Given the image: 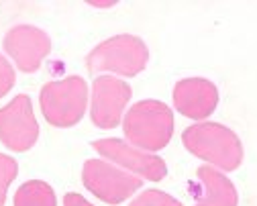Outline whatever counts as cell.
<instances>
[{
	"instance_id": "obj_1",
	"label": "cell",
	"mask_w": 257,
	"mask_h": 206,
	"mask_svg": "<svg viewBox=\"0 0 257 206\" xmlns=\"http://www.w3.org/2000/svg\"><path fill=\"white\" fill-rule=\"evenodd\" d=\"M182 141L192 155L224 171L237 169L243 161V145L239 137L229 127L218 123H200L188 127L182 135Z\"/></svg>"
},
{
	"instance_id": "obj_2",
	"label": "cell",
	"mask_w": 257,
	"mask_h": 206,
	"mask_svg": "<svg viewBox=\"0 0 257 206\" xmlns=\"http://www.w3.org/2000/svg\"><path fill=\"white\" fill-rule=\"evenodd\" d=\"M124 137L141 151L164 149L174 135V115L168 105L157 100H143L124 115Z\"/></svg>"
},
{
	"instance_id": "obj_3",
	"label": "cell",
	"mask_w": 257,
	"mask_h": 206,
	"mask_svg": "<svg viewBox=\"0 0 257 206\" xmlns=\"http://www.w3.org/2000/svg\"><path fill=\"white\" fill-rule=\"evenodd\" d=\"M149 59V49L145 41L135 35H116L106 39L86 57V67L90 74L114 72L120 76H137L145 70Z\"/></svg>"
},
{
	"instance_id": "obj_4",
	"label": "cell",
	"mask_w": 257,
	"mask_h": 206,
	"mask_svg": "<svg viewBox=\"0 0 257 206\" xmlns=\"http://www.w3.org/2000/svg\"><path fill=\"white\" fill-rule=\"evenodd\" d=\"M41 111L49 125L53 127H74L82 121L88 102V86L82 78L70 76L63 80H55L43 86L41 96Z\"/></svg>"
},
{
	"instance_id": "obj_5",
	"label": "cell",
	"mask_w": 257,
	"mask_h": 206,
	"mask_svg": "<svg viewBox=\"0 0 257 206\" xmlns=\"http://www.w3.org/2000/svg\"><path fill=\"white\" fill-rule=\"evenodd\" d=\"M82 180L92 194L106 204H120L143 186V180L102 159H88L82 169Z\"/></svg>"
},
{
	"instance_id": "obj_6",
	"label": "cell",
	"mask_w": 257,
	"mask_h": 206,
	"mask_svg": "<svg viewBox=\"0 0 257 206\" xmlns=\"http://www.w3.org/2000/svg\"><path fill=\"white\" fill-rule=\"evenodd\" d=\"M39 125L33 115V105L27 94L15 96L5 109H0V141L9 149L23 153L35 145Z\"/></svg>"
},
{
	"instance_id": "obj_7",
	"label": "cell",
	"mask_w": 257,
	"mask_h": 206,
	"mask_svg": "<svg viewBox=\"0 0 257 206\" xmlns=\"http://www.w3.org/2000/svg\"><path fill=\"white\" fill-rule=\"evenodd\" d=\"M92 147L104 159L118 163L126 171H133V174H137L139 178H145L149 182H159L168 174L166 161L162 157L141 151L133 145L120 141V139H100V141H94Z\"/></svg>"
},
{
	"instance_id": "obj_8",
	"label": "cell",
	"mask_w": 257,
	"mask_h": 206,
	"mask_svg": "<svg viewBox=\"0 0 257 206\" xmlns=\"http://www.w3.org/2000/svg\"><path fill=\"white\" fill-rule=\"evenodd\" d=\"M131 98V86L112 76L96 78L92 86V123L100 129H114Z\"/></svg>"
},
{
	"instance_id": "obj_9",
	"label": "cell",
	"mask_w": 257,
	"mask_h": 206,
	"mask_svg": "<svg viewBox=\"0 0 257 206\" xmlns=\"http://www.w3.org/2000/svg\"><path fill=\"white\" fill-rule=\"evenodd\" d=\"M5 51L15 59L19 70L31 74L37 72L45 55H49L51 41L45 31L33 25H19L7 33Z\"/></svg>"
},
{
	"instance_id": "obj_10",
	"label": "cell",
	"mask_w": 257,
	"mask_h": 206,
	"mask_svg": "<svg viewBox=\"0 0 257 206\" xmlns=\"http://www.w3.org/2000/svg\"><path fill=\"white\" fill-rule=\"evenodd\" d=\"M218 102L216 86L204 78H186L174 88V105L180 115L188 119H206Z\"/></svg>"
},
{
	"instance_id": "obj_11",
	"label": "cell",
	"mask_w": 257,
	"mask_h": 206,
	"mask_svg": "<svg viewBox=\"0 0 257 206\" xmlns=\"http://www.w3.org/2000/svg\"><path fill=\"white\" fill-rule=\"evenodd\" d=\"M196 204L194 206H237V190L233 182L212 165L196 169Z\"/></svg>"
},
{
	"instance_id": "obj_12",
	"label": "cell",
	"mask_w": 257,
	"mask_h": 206,
	"mask_svg": "<svg viewBox=\"0 0 257 206\" xmlns=\"http://www.w3.org/2000/svg\"><path fill=\"white\" fill-rule=\"evenodd\" d=\"M15 206H57V200L49 184L31 180L17 190Z\"/></svg>"
},
{
	"instance_id": "obj_13",
	"label": "cell",
	"mask_w": 257,
	"mask_h": 206,
	"mask_svg": "<svg viewBox=\"0 0 257 206\" xmlns=\"http://www.w3.org/2000/svg\"><path fill=\"white\" fill-rule=\"evenodd\" d=\"M19 165L11 155L0 153V206H5L7 202V190L11 186V182L17 178Z\"/></svg>"
},
{
	"instance_id": "obj_14",
	"label": "cell",
	"mask_w": 257,
	"mask_h": 206,
	"mask_svg": "<svg viewBox=\"0 0 257 206\" xmlns=\"http://www.w3.org/2000/svg\"><path fill=\"white\" fill-rule=\"evenodd\" d=\"M131 206H182V202L162 190H145L131 202Z\"/></svg>"
},
{
	"instance_id": "obj_15",
	"label": "cell",
	"mask_w": 257,
	"mask_h": 206,
	"mask_svg": "<svg viewBox=\"0 0 257 206\" xmlns=\"http://www.w3.org/2000/svg\"><path fill=\"white\" fill-rule=\"evenodd\" d=\"M13 86H15V70H13V65L0 55V98L9 94Z\"/></svg>"
},
{
	"instance_id": "obj_16",
	"label": "cell",
	"mask_w": 257,
	"mask_h": 206,
	"mask_svg": "<svg viewBox=\"0 0 257 206\" xmlns=\"http://www.w3.org/2000/svg\"><path fill=\"white\" fill-rule=\"evenodd\" d=\"M63 206H92L84 196L76 194V192H70L66 194V198H63Z\"/></svg>"
}]
</instances>
